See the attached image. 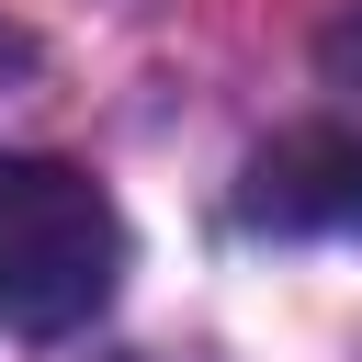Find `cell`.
<instances>
[{
	"label": "cell",
	"mask_w": 362,
	"mask_h": 362,
	"mask_svg": "<svg viewBox=\"0 0 362 362\" xmlns=\"http://www.w3.org/2000/svg\"><path fill=\"white\" fill-rule=\"evenodd\" d=\"M124 283V215L90 170L0 147V328L11 339H68L113 305Z\"/></svg>",
	"instance_id": "1"
},
{
	"label": "cell",
	"mask_w": 362,
	"mask_h": 362,
	"mask_svg": "<svg viewBox=\"0 0 362 362\" xmlns=\"http://www.w3.org/2000/svg\"><path fill=\"white\" fill-rule=\"evenodd\" d=\"M249 215L260 226H362V124H294L249 158Z\"/></svg>",
	"instance_id": "2"
},
{
	"label": "cell",
	"mask_w": 362,
	"mask_h": 362,
	"mask_svg": "<svg viewBox=\"0 0 362 362\" xmlns=\"http://www.w3.org/2000/svg\"><path fill=\"white\" fill-rule=\"evenodd\" d=\"M317 68H328V90H339V102L362 113V0H351V11H339V23L317 34Z\"/></svg>",
	"instance_id": "3"
}]
</instances>
